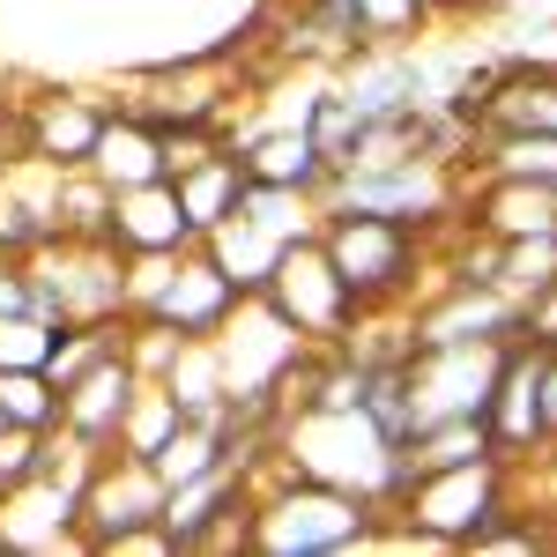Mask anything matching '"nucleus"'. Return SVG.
<instances>
[{
    "label": "nucleus",
    "instance_id": "nucleus-6",
    "mask_svg": "<svg viewBox=\"0 0 557 557\" xmlns=\"http://www.w3.org/2000/svg\"><path fill=\"white\" fill-rule=\"evenodd\" d=\"M164 513V475L141 454H97L83 483V550H120L134 528Z\"/></svg>",
    "mask_w": 557,
    "mask_h": 557
},
{
    "label": "nucleus",
    "instance_id": "nucleus-23",
    "mask_svg": "<svg viewBox=\"0 0 557 557\" xmlns=\"http://www.w3.org/2000/svg\"><path fill=\"white\" fill-rule=\"evenodd\" d=\"M498 0H431V15L438 23H469V15H491Z\"/></svg>",
    "mask_w": 557,
    "mask_h": 557
},
{
    "label": "nucleus",
    "instance_id": "nucleus-10",
    "mask_svg": "<svg viewBox=\"0 0 557 557\" xmlns=\"http://www.w3.org/2000/svg\"><path fill=\"white\" fill-rule=\"evenodd\" d=\"M134 386H141V372H134L127 349L97 357L83 380L60 394V438H67V446H83V454H112V446H120V424H127Z\"/></svg>",
    "mask_w": 557,
    "mask_h": 557
},
{
    "label": "nucleus",
    "instance_id": "nucleus-4",
    "mask_svg": "<svg viewBox=\"0 0 557 557\" xmlns=\"http://www.w3.org/2000/svg\"><path fill=\"white\" fill-rule=\"evenodd\" d=\"M461 164H438V157H401V164H349L327 178L320 209H364V215H394V223H417V231H446L461 215Z\"/></svg>",
    "mask_w": 557,
    "mask_h": 557
},
{
    "label": "nucleus",
    "instance_id": "nucleus-25",
    "mask_svg": "<svg viewBox=\"0 0 557 557\" xmlns=\"http://www.w3.org/2000/svg\"><path fill=\"white\" fill-rule=\"evenodd\" d=\"M0 424H8V417H0Z\"/></svg>",
    "mask_w": 557,
    "mask_h": 557
},
{
    "label": "nucleus",
    "instance_id": "nucleus-13",
    "mask_svg": "<svg viewBox=\"0 0 557 557\" xmlns=\"http://www.w3.org/2000/svg\"><path fill=\"white\" fill-rule=\"evenodd\" d=\"M89 172L104 178L112 194H127V186H149V178H172L164 172V134L157 120H141V112H104V134H97V149H89Z\"/></svg>",
    "mask_w": 557,
    "mask_h": 557
},
{
    "label": "nucleus",
    "instance_id": "nucleus-22",
    "mask_svg": "<svg viewBox=\"0 0 557 557\" xmlns=\"http://www.w3.org/2000/svg\"><path fill=\"white\" fill-rule=\"evenodd\" d=\"M557 438V343H543V446Z\"/></svg>",
    "mask_w": 557,
    "mask_h": 557
},
{
    "label": "nucleus",
    "instance_id": "nucleus-24",
    "mask_svg": "<svg viewBox=\"0 0 557 557\" xmlns=\"http://www.w3.org/2000/svg\"><path fill=\"white\" fill-rule=\"evenodd\" d=\"M543 454H550V469H543V475H550V506H557V438L543 446Z\"/></svg>",
    "mask_w": 557,
    "mask_h": 557
},
{
    "label": "nucleus",
    "instance_id": "nucleus-18",
    "mask_svg": "<svg viewBox=\"0 0 557 557\" xmlns=\"http://www.w3.org/2000/svg\"><path fill=\"white\" fill-rule=\"evenodd\" d=\"M305 134H312V149L343 172V164H357V134H364V120L349 112V97L335 83L312 89V104H305Z\"/></svg>",
    "mask_w": 557,
    "mask_h": 557
},
{
    "label": "nucleus",
    "instance_id": "nucleus-8",
    "mask_svg": "<svg viewBox=\"0 0 557 557\" xmlns=\"http://www.w3.org/2000/svg\"><path fill=\"white\" fill-rule=\"evenodd\" d=\"M238 305H246V290L209 260V246H186L178 268L164 275V290L141 305V312L164 320L172 335H186V343H209V335H223V327L238 320Z\"/></svg>",
    "mask_w": 557,
    "mask_h": 557
},
{
    "label": "nucleus",
    "instance_id": "nucleus-20",
    "mask_svg": "<svg viewBox=\"0 0 557 557\" xmlns=\"http://www.w3.org/2000/svg\"><path fill=\"white\" fill-rule=\"evenodd\" d=\"M357 23H364V45H417L438 15L431 0H357Z\"/></svg>",
    "mask_w": 557,
    "mask_h": 557
},
{
    "label": "nucleus",
    "instance_id": "nucleus-3",
    "mask_svg": "<svg viewBox=\"0 0 557 557\" xmlns=\"http://www.w3.org/2000/svg\"><path fill=\"white\" fill-rule=\"evenodd\" d=\"M513 506V461H469V469L409 475L401 506H394V543H424V550H469L475 528Z\"/></svg>",
    "mask_w": 557,
    "mask_h": 557
},
{
    "label": "nucleus",
    "instance_id": "nucleus-21",
    "mask_svg": "<svg viewBox=\"0 0 557 557\" xmlns=\"http://www.w3.org/2000/svg\"><path fill=\"white\" fill-rule=\"evenodd\" d=\"M52 335H60V327H45L38 312H0V364H38L45 372Z\"/></svg>",
    "mask_w": 557,
    "mask_h": 557
},
{
    "label": "nucleus",
    "instance_id": "nucleus-17",
    "mask_svg": "<svg viewBox=\"0 0 557 557\" xmlns=\"http://www.w3.org/2000/svg\"><path fill=\"white\" fill-rule=\"evenodd\" d=\"M178 424H186L178 394L164 380H141V386H134V401H127V424H120V446H112V454H141V461H149Z\"/></svg>",
    "mask_w": 557,
    "mask_h": 557
},
{
    "label": "nucleus",
    "instance_id": "nucleus-16",
    "mask_svg": "<svg viewBox=\"0 0 557 557\" xmlns=\"http://www.w3.org/2000/svg\"><path fill=\"white\" fill-rule=\"evenodd\" d=\"M178 209H186V223H194V238H209L223 215H238V201H246V164L231 157V149H215L209 164H194V172H178Z\"/></svg>",
    "mask_w": 557,
    "mask_h": 557
},
{
    "label": "nucleus",
    "instance_id": "nucleus-12",
    "mask_svg": "<svg viewBox=\"0 0 557 557\" xmlns=\"http://www.w3.org/2000/svg\"><path fill=\"white\" fill-rule=\"evenodd\" d=\"M112 246L120 253H186V246H201L186 209H178L172 178H149V186L112 194Z\"/></svg>",
    "mask_w": 557,
    "mask_h": 557
},
{
    "label": "nucleus",
    "instance_id": "nucleus-2",
    "mask_svg": "<svg viewBox=\"0 0 557 557\" xmlns=\"http://www.w3.org/2000/svg\"><path fill=\"white\" fill-rule=\"evenodd\" d=\"M320 246H327L349 298L364 312H386V305L417 298V275L431 260V231L394 223V215H364V209H320Z\"/></svg>",
    "mask_w": 557,
    "mask_h": 557
},
{
    "label": "nucleus",
    "instance_id": "nucleus-14",
    "mask_svg": "<svg viewBox=\"0 0 557 557\" xmlns=\"http://www.w3.org/2000/svg\"><path fill=\"white\" fill-rule=\"evenodd\" d=\"M238 164H246V178L253 186H290V194H327V178H335V164L312 149V134L305 127H260L246 149H238Z\"/></svg>",
    "mask_w": 557,
    "mask_h": 557
},
{
    "label": "nucleus",
    "instance_id": "nucleus-15",
    "mask_svg": "<svg viewBox=\"0 0 557 557\" xmlns=\"http://www.w3.org/2000/svg\"><path fill=\"white\" fill-rule=\"evenodd\" d=\"M491 424L483 417H438V424H417L401 438V469L409 475H438V469H469V461H491Z\"/></svg>",
    "mask_w": 557,
    "mask_h": 557
},
{
    "label": "nucleus",
    "instance_id": "nucleus-9",
    "mask_svg": "<svg viewBox=\"0 0 557 557\" xmlns=\"http://www.w3.org/2000/svg\"><path fill=\"white\" fill-rule=\"evenodd\" d=\"M520 305L498 283H438L431 305H409V343H513Z\"/></svg>",
    "mask_w": 557,
    "mask_h": 557
},
{
    "label": "nucleus",
    "instance_id": "nucleus-19",
    "mask_svg": "<svg viewBox=\"0 0 557 557\" xmlns=\"http://www.w3.org/2000/svg\"><path fill=\"white\" fill-rule=\"evenodd\" d=\"M0 417L8 424L60 431V386L45 380L38 364H0Z\"/></svg>",
    "mask_w": 557,
    "mask_h": 557
},
{
    "label": "nucleus",
    "instance_id": "nucleus-5",
    "mask_svg": "<svg viewBox=\"0 0 557 557\" xmlns=\"http://www.w3.org/2000/svg\"><path fill=\"white\" fill-rule=\"evenodd\" d=\"M283 327H298L305 343H320V349H335L349 343V327L364 320V305L343 290V275H335V260H327V246H320V231L312 238H290L283 246V260H275V275L253 290Z\"/></svg>",
    "mask_w": 557,
    "mask_h": 557
},
{
    "label": "nucleus",
    "instance_id": "nucleus-1",
    "mask_svg": "<svg viewBox=\"0 0 557 557\" xmlns=\"http://www.w3.org/2000/svg\"><path fill=\"white\" fill-rule=\"evenodd\" d=\"M394 520L335 483L290 475L275 461V446L253 461V513H246V550L260 557H357V550H386Z\"/></svg>",
    "mask_w": 557,
    "mask_h": 557
},
{
    "label": "nucleus",
    "instance_id": "nucleus-7",
    "mask_svg": "<svg viewBox=\"0 0 557 557\" xmlns=\"http://www.w3.org/2000/svg\"><path fill=\"white\" fill-rule=\"evenodd\" d=\"M483 424H491L498 461H513V469L543 454V343H535V335H513V343H506L498 386H491V401H483Z\"/></svg>",
    "mask_w": 557,
    "mask_h": 557
},
{
    "label": "nucleus",
    "instance_id": "nucleus-11",
    "mask_svg": "<svg viewBox=\"0 0 557 557\" xmlns=\"http://www.w3.org/2000/svg\"><path fill=\"white\" fill-rule=\"evenodd\" d=\"M97 134H104V104L83 97V89H45V97L23 104V141H30V157L52 164V172H83Z\"/></svg>",
    "mask_w": 557,
    "mask_h": 557
}]
</instances>
